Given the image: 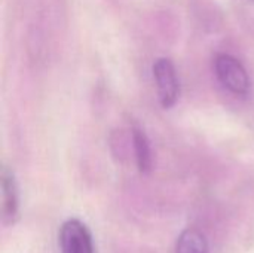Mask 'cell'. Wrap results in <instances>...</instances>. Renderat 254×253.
Wrapping results in <instances>:
<instances>
[{"label": "cell", "instance_id": "obj_1", "mask_svg": "<svg viewBox=\"0 0 254 253\" xmlns=\"http://www.w3.org/2000/svg\"><path fill=\"white\" fill-rule=\"evenodd\" d=\"M217 81L234 95L246 97L250 92L252 81L243 63L231 54H217L213 61Z\"/></svg>", "mask_w": 254, "mask_h": 253}, {"label": "cell", "instance_id": "obj_2", "mask_svg": "<svg viewBox=\"0 0 254 253\" xmlns=\"http://www.w3.org/2000/svg\"><path fill=\"white\" fill-rule=\"evenodd\" d=\"M153 79L158 98L164 109H171L180 97V81L174 63L170 58H158L153 63Z\"/></svg>", "mask_w": 254, "mask_h": 253}, {"label": "cell", "instance_id": "obj_3", "mask_svg": "<svg viewBox=\"0 0 254 253\" xmlns=\"http://www.w3.org/2000/svg\"><path fill=\"white\" fill-rule=\"evenodd\" d=\"M60 248L63 253H95L88 227L79 219H67L60 230Z\"/></svg>", "mask_w": 254, "mask_h": 253}, {"label": "cell", "instance_id": "obj_4", "mask_svg": "<svg viewBox=\"0 0 254 253\" xmlns=\"http://www.w3.org/2000/svg\"><path fill=\"white\" fill-rule=\"evenodd\" d=\"M1 219L4 225H12L18 219L19 212V194L13 171L3 166L1 167Z\"/></svg>", "mask_w": 254, "mask_h": 253}, {"label": "cell", "instance_id": "obj_5", "mask_svg": "<svg viewBox=\"0 0 254 253\" xmlns=\"http://www.w3.org/2000/svg\"><path fill=\"white\" fill-rule=\"evenodd\" d=\"M131 142L134 148V157L137 163V169L141 174H149L153 167L152 148L147 134L138 125L131 127Z\"/></svg>", "mask_w": 254, "mask_h": 253}, {"label": "cell", "instance_id": "obj_6", "mask_svg": "<svg viewBox=\"0 0 254 253\" xmlns=\"http://www.w3.org/2000/svg\"><path fill=\"white\" fill-rule=\"evenodd\" d=\"M176 253H208V242L201 231L188 228L177 240Z\"/></svg>", "mask_w": 254, "mask_h": 253}]
</instances>
